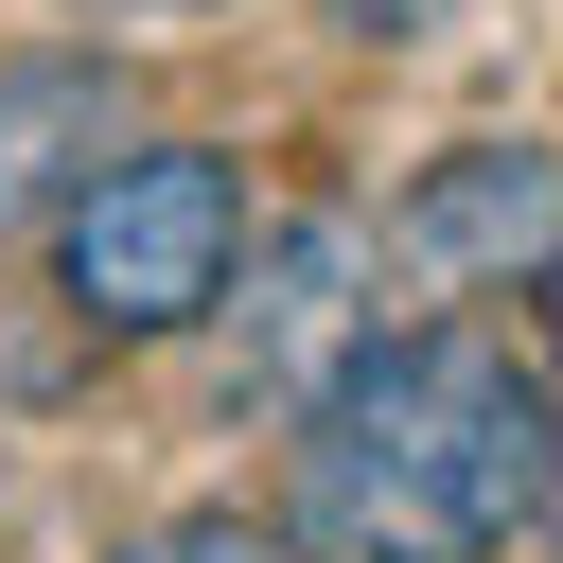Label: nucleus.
<instances>
[{
    "mask_svg": "<svg viewBox=\"0 0 563 563\" xmlns=\"http://www.w3.org/2000/svg\"><path fill=\"white\" fill-rule=\"evenodd\" d=\"M88 158H106V70H70V53L53 70H0V229L53 211Z\"/></svg>",
    "mask_w": 563,
    "mask_h": 563,
    "instance_id": "5",
    "label": "nucleus"
},
{
    "mask_svg": "<svg viewBox=\"0 0 563 563\" xmlns=\"http://www.w3.org/2000/svg\"><path fill=\"white\" fill-rule=\"evenodd\" d=\"M422 18H440V0H352V35H422Z\"/></svg>",
    "mask_w": 563,
    "mask_h": 563,
    "instance_id": "9",
    "label": "nucleus"
},
{
    "mask_svg": "<svg viewBox=\"0 0 563 563\" xmlns=\"http://www.w3.org/2000/svg\"><path fill=\"white\" fill-rule=\"evenodd\" d=\"M528 387H545V422H563V246H545V299H528Z\"/></svg>",
    "mask_w": 563,
    "mask_h": 563,
    "instance_id": "7",
    "label": "nucleus"
},
{
    "mask_svg": "<svg viewBox=\"0 0 563 563\" xmlns=\"http://www.w3.org/2000/svg\"><path fill=\"white\" fill-rule=\"evenodd\" d=\"M545 493V387L510 334L422 317L352 334V369L299 405V563H493Z\"/></svg>",
    "mask_w": 563,
    "mask_h": 563,
    "instance_id": "1",
    "label": "nucleus"
},
{
    "mask_svg": "<svg viewBox=\"0 0 563 563\" xmlns=\"http://www.w3.org/2000/svg\"><path fill=\"white\" fill-rule=\"evenodd\" d=\"M352 334H387V317H369V229H352V211H299L282 246L246 229V334H229V405H317V387L352 369Z\"/></svg>",
    "mask_w": 563,
    "mask_h": 563,
    "instance_id": "3",
    "label": "nucleus"
},
{
    "mask_svg": "<svg viewBox=\"0 0 563 563\" xmlns=\"http://www.w3.org/2000/svg\"><path fill=\"white\" fill-rule=\"evenodd\" d=\"M88 18H211V0H88Z\"/></svg>",
    "mask_w": 563,
    "mask_h": 563,
    "instance_id": "10",
    "label": "nucleus"
},
{
    "mask_svg": "<svg viewBox=\"0 0 563 563\" xmlns=\"http://www.w3.org/2000/svg\"><path fill=\"white\" fill-rule=\"evenodd\" d=\"M106 563H299V545L246 528V510H176V528H141V545H106Z\"/></svg>",
    "mask_w": 563,
    "mask_h": 563,
    "instance_id": "6",
    "label": "nucleus"
},
{
    "mask_svg": "<svg viewBox=\"0 0 563 563\" xmlns=\"http://www.w3.org/2000/svg\"><path fill=\"white\" fill-rule=\"evenodd\" d=\"M405 246H422L440 282H510V264L563 246V176H545L528 141H457V158L405 194Z\"/></svg>",
    "mask_w": 563,
    "mask_h": 563,
    "instance_id": "4",
    "label": "nucleus"
},
{
    "mask_svg": "<svg viewBox=\"0 0 563 563\" xmlns=\"http://www.w3.org/2000/svg\"><path fill=\"white\" fill-rule=\"evenodd\" d=\"M528 528H545V545H563V422H545V493H528Z\"/></svg>",
    "mask_w": 563,
    "mask_h": 563,
    "instance_id": "8",
    "label": "nucleus"
},
{
    "mask_svg": "<svg viewBox=\"0 0 563 563\" xmlns=\"http://www.w3.org/2000/svg\"><path fill=\"white\" fill-rule=\"evenodd\" d=\"M246 264V158L211 141H123L53 194V299L88 334H194Z\"/></svg>",
    "mask_w": 563,
    "mask_h": 563,
    "instance_id": "2",
    "label": "nucleus"
}]
</instances>
